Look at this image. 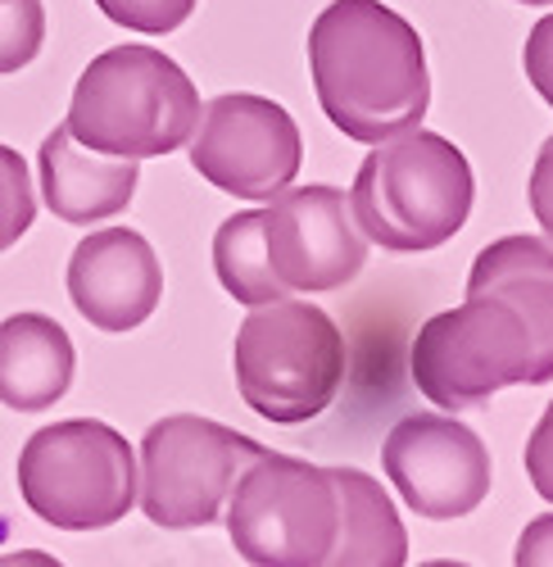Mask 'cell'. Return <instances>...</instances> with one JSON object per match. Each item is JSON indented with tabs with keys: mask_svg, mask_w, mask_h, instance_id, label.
<instances>
[{
	"mask_svg": "<svg viewBox=\"0 0 553 567\" xmlns=\"http://www.w3.org/2000/svg\"><path fill=\"white\" fill-rule=\"evenodd\" d=\"M317 105L349 141L377 146L418 127L431 105L422 37L382 0H336L309 28Z\"/></svg>",
	"mask_w": 553,
	"mask_h": 567,
	"instance_id": "1",
	"label": "cell"
},
{
	"mask_svg": "<svg viewBox=\"0 0 553 567\" xmlns=\"http://www.w3.org/2000/svg\"><path fill=\"white\" fill-rule=\"evenodd\" d=\"M477 182L468 155L440 132L408 127L377 141L349 186V214L373 246L422 255L468 223Z\"/></svg>",
	"mask_w": 553,
	"mask_h": 567,
	"instance_id": "2",
	"label": "cell"
},
{
	"mask_svg": "<svg viewBox=\"0 0 553 567\" xmlns=\"http://www.w3.org/2000/svg\"><path fill=\"white\" fill-rule=\"evenodd\" d=\"M200 123V91L155 45H114L96 55L77 86L64 127L96 155L155 159L191 141Z\"/></svg>",
	"mask_w": 553,
	"mask_h": 567,
	"instance_id": "3",
	"label": "cell"
},
{
	"mask_svg": "<svg viewBox=\"0 0 553 567\" xmlns=\"http://www.w3.org/2000/svg\"><path fill=\"white\" fill-rule=\"evenodd\" d=\"M241 400L268 417L295 427L332 409L345 386V337L309 300H268L254 305L237 332L232 350Z\"/></svg>",
	"mask_w": 553,
	"mask_h": 567,
	"instance_id": "4",
	"label": "cell"
},
{
	"mask_svg": "<svg viewBox=\"0 0 553 567\" xmlns=\"http://www.w3.org/2000/svg\"><path fill=\"white\" fill-rule=\"evenodd\" d=\"M222 517L254 567H327L341 536V491L332 467L263 450L241 467Z\"/></svg>",
	"mask_w": 553,
	"mask_h": 567,
	"instance_id": "5",
	"label": "cell"
},
{
	"mask_svg": "<svg viewBox=\"0 0 553 567\" xmlns=\"http://www.w3.org/2000/svg\"><path fill=\"white\" fill-rule=\"evenodd\" d=\"M19 491L41 523L101 532L123 523L136 504V454L109 422H51L19 454Z\"/></svg>",
	"mask_w": 553,
	"mask_h": 567,
	"instance_id": "6",
	"label": "cell"
},
{
	"mask_svg": "<svg viewBox=\"0 0 553 567\" xmlns=\"http://www.w3.org/2000/svg\"><path fill=\"white\" fill-rule=\"evenodd\" d=\"M413 386L445 413L486 404L503 386H535V341L522 313L494 291H468L413 341Z\"/></svg>",
	"mask_w": 553,
	"mask_h": 567,
	"instance_id": "7",
	"label": "cell"
},
{
	"mask_svg": "<svg viewBox=\"0 0 553 567\" xmlns=\"http://www.w3.org/2000/svg\"><path fill=\"white\" fill-rule=\"evenodd\" d=\"M259 454V441L222 427L213 417H159L142 441V472H136L142 513L168 532L209 527L222 517V504L232 495L241 467Z\"/></svg>",
	"mask_w": 553,
	"mask_h": 567,
	"instance_id": "8",
	"label": "cell"
},
{
	"mask_svg": "<svg viewBox=\"0 0 553 567\" xmlns=\"http://www.w3.org/2000/svg\"><path fill=\"white\" fill-rule=\"evenodd\" d=\"M191 136L196 173L241 200H272L276 192H286L304 159L295 118L276 101L250 96V91H227V96L200 105V123Z\"/></svg>",
	"mask_w": 553,
	"mask_h": 567,
	"instance_id": "9",
	"label": "cell"
},
{
	"mask_svg": "<svg viewBox=\"0 0 553 567\" xmlns=\"http://www.w3.org/2000/svg\"><path fill=\"white\" fill-rule=\"evenodd\" d=\"M263 246L286 291H341L367 264V236L341 186H286L263 209Z\"/></svg>",
	"mask_w": 553,
	"mask_h": 567,
	"instance_id": "10",
	"label": "cell"
},
{
	"mask_svg": "<svg viewBox=\"0 0 553 567\" xmlns=\"http://www.w3.org/2000/svg\"><path fill=\"white\" fill-rule=\"evenodd\" d=\"M382 467L399 499L431 523L472 513L490 491L486 441L449 413H413L395 422L382 445Z\"/></svg>",
	"mask_w": 553,
	"mask_h": 567,
	"instance_id": "11",
	"label": "cell"
},
{
	"mask_svg": "<svg viewBox=\"0 0 553 567\" xmlns=\"http://www.w3.org/2000/svg\"><path fill=\"white\" fill-rule=\"evenodd\" d=\"M164 296V268L132 227L91 231L69 259V300L101 332H136Z\"/></svg>",
	"mask_w": 553,
	"mask_h": 567,
	"instance_id": "12",
	"label": "cell"
},
{
	"mask_svg": "<svg viewBox=\"0 0 553 567\" xmlns=\"http://www.w3.org/2000/svg\"><path fill=\"white\" fill-rule=\"evenodd\" d=\"M36 173H41V196L51 205V214L77 227L123 214L136 196V159L86 151L64 123L41 141Z\"/></svg>",
	"mask_w": 553,
	"mask_h": 567,
	"instance_id": "13",
	"label": "cell"
},
{
	"mask_svg": "<svg viewBox=\"0 0 553 567\" xmlns=\"http://www.w3.org/2000/svg\"><path fill=\"white\" fill-rule=\"evenodd\" d=\"M468 291L503 296L535 341V386L553 382V241L549 236H503L472 264Z\"/></svg>",
	"mask_w": 553,
	"mask_h": 567,
	"instance_id": "14",
	"label": "cell"
},
{
	"mask_svg": "<svg viewBox=\"0 0 553 567\" xmlns=\"http://www.w3.org/2000/svg\"><path fill=\"white\" fill-rule=\"evenodd\" d=\"M77 350L69 332L45 313H14L0 322V404L41 413L69 395Z\"/></svg>",
	"mask_w": 553,
	"mask_h": 567,
	"instance_id": "15",
	"label": "cell"
},
{
	"mask_svg": "<svg viewBox=\"0 0 553 567\" xmlns=\"http://www.w3.org/2000/svg\"><path fill=\"white\" fill-rule=\"evenodd\" d=\"M341 491V536L327 567H404L408 532L390 495L358 467H332Z\"/></svg>",
	"mask_w": 553,
	"mask_h": 567,
	"instance_id": "16",
	"label": "cell"
},
{
	"mask_svg": "<svg viewBox=\"0 0 553 567\" xmlns=\"http://www.w3.org/2000/svg\"><path fill=\"white\" fill-rule=\"evenodd\" d=\"M213 272L222 281V291L232 300H241L246 309L291 296L282 287V277L272 272V259H268V246H263V209L232 214L218 227V236H213Z\"/></svg>",
	"mask_w": 553,
	"mask_h": 567,
	"instance_id": "17",
	"label": "cell"
},
{
	"mask_svg": "<svg viewBox=\"0 0 553 567\" xmlns=\"http://www.w3.org/2000/svg\"><path fill=\"white\" fill-rule=\"evenodd\" d=\"M45 41L41 0H0V78L28 69Z\"/></svg>",
	"mask_w": 553,
	"mask_h": 567,
	"instance_id": "18",
	"label": "cell"
},
{
	"mask_svg": "<svg viewBox=\"0 0 553 567\" xmlns=\"http://www.w3.org/2000/svg\"><path fill=\"white\" fill-rule=\"evenodd\" d=\"M32 223H36L32 168L14 146H0V250L19 246Z\"/></svg>",
	"mask_w": 553,
	"mask_h": 567,
	"instance_id": "19",
	"label": "cell"
},
{
	"mask_svg": "<svg viewBox=\"0 0 553 567\" xmlns=\"http://www.w3.org/2000/svg\"><path fill=\"white\" fill-rule=\"evenodd\" d=\"M101 14L127 32H146V37H164L177 32L191 19L196 0H96Z\"/></svg>",
	"mask_w": 553,
	"mask_h": 567,
	"instance_id": "20",
	"label": "cell"
},
{
	"mask_svg": "<svg viewBox=\"0 0 553 567\" xmlns=\"http://www.w3.org/2000/svg\"><path fill=\"white\" fill-rule=\"evenodd\" d=\"M522 64H526V78L531 86L544 96V105L553 110V14H544L531 37H526V51H522Z\"/></svg>",
	"mask_w": 553,
	"mask_h": 567,
	"instance_id": "21",
	"label": "cell"
},
{
	"mask_svg": "<svg viewBox=\"0 0 553 567\" xmlns=\"http://www.w3.org/2000/svg\"><path fill=\"white\" fill-rule=\"evenodd\" d=\"M526 477H531L535 495L553 504V404L540 413L535 432L526 441Z\"/></svg>",
	"mask_w": 553,
	"mask_h": 567,
	"instance_id": "22",
	"label": "cell"
},
{
	"mask_svg": "<svg viewBox=\"0 0 553 567\" xmlns=\"http://www.w3.org/2000/svg\"><path fill=\"white\" fill-rule=\"evenodd\" d=\"M531 214H535L540 231L553 241V136L540 146L535 168H531Z\"/></svg>",
	"mask_w": 553,
	"mask_h": 567,
	"instance_id": "23",
	"label": "cell"
},
{
	"mask_svg": "<svg viewBox=\"0 0 553 567\" xmlns=\"http://www.w3.org/2000/svg\"><path fill=\"white\" fill-rule=\"evenodd\" d=\"M513 563L518 567H553V513L535 517V523L522 532Z\"/></svg>",
	"mask_w": 553,
	"mask_h": 567,
	"instance_id": "24",
	"label": "cell"
},
{
	"mask_svg": "<svg viewBox=\"0 0 553 567\" xmlns=\"http://www.w3.org/2000/svg\"><path fill=\"white\" fill-rule=\"evenodd\" d=\"M549 6H553V0H549Z\"/></svg>",
	"mask_w": 553,
	"mask_h": 567,
	"instance_id": "25",
	"label": "cell"
}]
</instances>
